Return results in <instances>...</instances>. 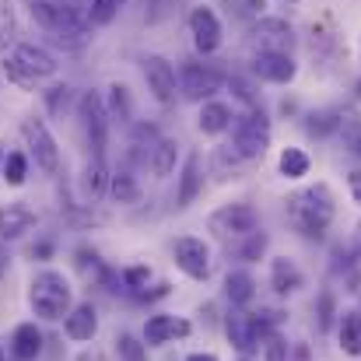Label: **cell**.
I'll return each instance as SVG.
<instances>
[{
	"label": "cell",
	"instance_id": "obj_43",
	"mask_svg": "<svg viewBox=\"0 0 361 361\" xmlns=\"http://www.w3.org/2000/svg\"><path fill=\"white\" fill-rule=\"evenodd\" d=\"M242 7H245V11H252V14H263L267 0H242Z\"/></svg>",
	"mask_w": 361,
	"mask_h": 361
},
{
	"label": "cell",
	"instance_id": "obj_37",
	"mask_svg": "<svg viewBox=\"0 0 361 361\" xmlns=\"http://www.w3.org/2000/svg\"><path fill=\"white\" fill-rule=\"evenodd\" d=\"M337 120H341V113H319V116H312V120H309V133H326V130H337Z\"/></svg>",
	"mask_w": 361,
	"mask_h": 361
},
{
	"label": "cell",
	"instance_id": "obj_40",
	"mask_svg": "<svg viewBox=\"0 0 361 361\" xmlns=\"http://www.w3.org/2000/svg\"><path fill=\"white\" fill-rule=\"evenodd\" d=\"M147 277H151V270H147V267H130V270L123 274V281H126L130 288H137V284H144Z\"/></svg>",
	"mask_w": 361,
	"mask_h": 361
},
{
	"label": "cell",
	"instance_id": "obj_27",
	"mask_svg": "<svg viewBox=\"0 0 361 361\" xmlns=\"http://www.w3.org/2000/svg\"><path fill=\"white\" fill-rule=\"evenodd\" d=\"M14 35H18V18H14V7H11V0H0V49L14 46Z\"/></svg>",
	"mask_w": 361,
	"mask_h": 361
},
{
	"label": "cell",
	"instance_id": "obj_42",
	"mask_svg": "<svg viewBox=\"0 0 361 361\" xmlns=\"http://www.w3.org/2000/svg\"><path fill=\"white\" fill-rule=\"evenodd\" d=\"M348 186H351V197H355V204L361 207V169L348 172Z\"/></svg>",
	"mask_w": 361,
	"mask_h": 361
},
{
	"label": "cell",
	"instance_id": "obj_13",
	"mask_svg": "<svg viewBox=\"0 0 361 361\" xmlns=\"http://www.w3.org/2000/svg\"><path fill=\"white\" fill-rule=\"evenodd\" d=\"M11 60H14L25 74H32V78H53V74H56V60H53L42 46H35V42H18L14 53H11Z\"/></svg>",
	"mask_w": 361,
	"mask_h": 361
},
{
	"label": "cell",
	"instance_id": "obj_32",
	"mask_svg": "<svg viewBox=\"0 0 361 361\" xmlns=\"http://www.w3.org/2000/svg\"><path fill=\"white\" fill-rule=\"evenodd\" d=\"M67 102H71V88H67V85H53V88L46 92V106H49L53 116H60V113L67 109Z\"/></svg>",
	"mask_w": 361,
	"mask_h": 361
},
{
	"label": "cell",
	"instance_id": "obj_22",
	"mask_svg": "<svg viewBox=\"0 0 361 361\" xmlns=\"http://www.w3.org/2000/svg\"><path fill=\"white\" fill-rule=\"evenodd\" d=\"M176 158H179V144H176V140H158V144L151 147V172H154L158 179L172 176Z\"/></svg>",
	"mask_w": 361,
	"mask_h": 361
},
{
	"label": "cell",
	"instance_id": "obj_18",
	"mask_svg": "<svg viewBox=\"0 0 361 361\" xmlns=\"http://www.w3.org/2000/svg\"><path fill=\"white\" fill-rule=\"evenodd\" d=\"M204 190V172H200V154H190L183 165V183H179V207H190Z\"/></svg>",
	"mask_w": 361,
	"mask_h": 361
},
{
	"label": "cell",
	"instance_id": "obj_2",
	"mask_svg": "<svg viewBox=\"0 0 361 361\" xmlns=\"http://www.w3.org/2000/svg\"><path fill=\"white\" fill-rule=\"evenodd\" d=\"M28 302H32L35 316H42V319H63V316H71V284L63 281V274L42 270L32 281Z\"/></svg>",
	"mask_w": 361,
	"mask_h": 361
},
{
	"label": "cell",
	"instance_id": "obj_1",
	"mask_svg": "<svg viewBox=\"0 0 361 361\" xmlns=\"http://www.w3.org/2000/svg\"><path fill=\"white\" fill-rule=\"evenodd\" d=\"M288 221L295 225L298 235H305V239H323V232H326L330 221H334V197H330V190H326L323 183H316V186L295 193V197L288 200Z\"/></svg>",
	"mask_w": 361,
	"mask_h": 361
},
{
	"label": "cell",
	"instance_id": "obj_19",
	"mask_svg": "<svg viewBox=\"0 0 361 361\" xmlns=\"http://www.w3.org/2000/svg\"><path fill=\"white\" fill-rule=\"evenodd\" d=\"M32 225H35V214H32L28 207H21V204H11V207L0 211V235H4V239H18V235H25Z\"/></svg>",
	"mask_w": 361,
	"mask_h": 361
},
{
	"label": "cell",
	"instance_id": "obj_7",
	"mask_svg": "<svg viewBox=\"0 0 361 361\" xmlns=\"http://www.w3.org/2000/svg\"><path fill=\"white\" fill-rule=\"evenodd\" d=\"M179 78H183V95L193 99V102L211 99V95L221 92V85H225V78H221L214 67H207V63H186V67L179 71Z\"/></svg>",
	"mask_w": 361,
	"mask_h": 361
},
{
	"label": "cell",
	"instance_id": "obj_34",
	"mask_svg": "<svg viewBox=\"0 0 361 361\" xmlns=\"http://www.w3.org/2000/svg\"><path fill=\"white\" fill-rule=\"evenodd\" d=\"M113 106H109V116H120V120H130V95L123 85H113Z\"/></svg>",
	"mask_w": 361,
	"mask_h": 361
},
{
	"label": "cell",
	"instance_id": "obj_21",
	"mask_svg": "<svg viewBox=\"0 0 361 361\" xmlns=\"http://www.w3.org/2000/svg\"><path fill=\"white\" fill-rule=\"evenodd\" d=\"M337 137H341L344 151H351L355 158H361V113H341Z\"/></svg>",
	"mask_w": 361,
	"mask_h": 361
},
{
	"label": "cell",
	"instance_id": "obj_33",
	"mask_svg": "<svg viewBox=\"0 0 361 361\" xmlns=\"http://www.w3.org/2000/svg\"><path fill=\"white\" fill-rule=\"evenodd\" d=\"M120 11V0H95L92 7V25H109Z\"/></svg>",
	"mask_w": 361,
	"mask_h": 361
},
{
	"label": "cell",
	"instance_id": "obj_31",
	"mask_svg": "<svg viewBox=\"0 0 361 361\" xmlns=\"http://www.w3.org/2000/svg\"><path fill=\"white\" fill-rule=\"evenodd\" d=\"M113 197H116L120 204H133V200H137V183H133V176L120 172V176L113 179Z\"/></svg>",
	"mask_w": 361,
	"mask_h": 361
},
{
	"label": "cell",
	"instance_id": "obj_26",
	"mask_svg": "<svg viewBox=\"0 0 361 361\" xmlns=\"http://www.w3.org/2000/svg\"><path fill=\"white\" fill-rule=\"evenodd\" d=\"M281 172H284L288 179L309 176V154H305L302 147H284V151H281Z\"/></svg>",
	"mask_w": 361,
	"mask_h": 361
},
{
	"label": "cell",
	"instance_id": "obj_44",
	"mask_svg": "<svg viewBox=\"0 0 361 361\" xmlns=\"http://www.w3.org/2000/svg\"><path fill=\"white\" fill-rule=\"evenodd\" d=\"M186 361H218V355H207V351L200 355V351H197V355H190V358H186Z\"/></svg>",
	"mask_w": 361,
	"mask_h": 361
},
{
	"label": "cell",
	"instance_id": "obj_17",
	"mask_svg": "<svg viewBox=\"0 0 361 361\" xmlns=\"http://www.w3.org/2000/svg\"><path fill=\"white\" fill-rule=\"evenodd\" d=\"M11 351L18 361H35L42 351V334L35 330V323H21L11 337Z\"/></svg>",
	"mask_w": 361,
	"mask_h": 361
},
{
	"label": "cell",
	"instance_id": "obj_46",
	"mask_svg": "<svg viewBox=\"0 0 361 361\" xmlns=\"http://www.w3.org/2000/svg\"><path fill=\"white\" fill-rule=\"evenodd\" d=\"M0 172H4V151H0Z\"/></svg>",
	"mask_w": 361,
	"mask_h": 361
},
{
	"label": "cell",
	"instance_id": "obj_36",
	"mask_svg": "<svg viewBox=\"0 0 361 361\" xmlns=\"http://www.w3.org/2000/svg\"><path fill=\"white\" fill-rule=\"evenodd\" d=\"M4 74H7V81H14V85H21V88H35V78L25 74L14 60H4Z\"/></svg>",
	"mask_w": 361,
	"mask_h": 361
},
{
	"label": "cell",
	"instance_id": "obj_39",
	"mask_svg": "<svg viewBox=\"0 0 361 361\" xmlns=\"http://www.w3.org/2000/svg\"><path fill=\"white\" fill-rule=\"evenodd\" d=\"M330 323H334V298L330 291H323L319 295V330H330Z\"/></svg>",
	"mask_w": 361,
	"mask_h": 361
},
{
	"label": "cell",
	"instance_id": "obj_30",
	"mask_svg": "<svg viewBox=\"0 0 361 361\" xmlns=\"http://www.w3.org/2000/svg\"><path fill=\"white\" fill-rule=\"evenodd\" d=\"M4 172H7V183L11 186H21L25 183V172H28V161H25V154H7L4 158Z\"/></svg>",
	"mask_w": 361,
	"mask_h": 361
},
{
	"label": "cell",
	"instance_id": "obj_15",
	"mask_svg": "<svg viewBox=\"0 0 361 361\" xmlns=\"http://www.w3.org/2000/svg\"><path fill=\"white\" fill-rule=\"evenodd\" d=\"M176 337H190V323L186 319H176V316H151L144 323V344L147 348H161Z\"/></svg>",
	"mask_w": 361,
	"mask_h": 361
},
{
	"label": "cell",
	"instance_id": "obj_24",
	"mask_svg": "<svg viewBox=\"0 0 361 361\" xmlns=\"http://www.w3.org/2000/svg\"><path fill=\"white\" fill-rule=\"evenodd\" d=\"M341 348L351 358L361 355V312H344L341 316Z\"/></svg>",
	"mask_w": 361,
	"mask_h": 361
},
{
	"label": "cell",
	"instance_id": "obj_4",
	"mask_svg": "<svg viewBox=\"0 0 361 361\" xmlns=\"http://www.w3.org/2000/svg\"><path fill=\"white\" fill-rule=\"evenodd\" d=\"M78 113L85 123V133H88V144L95 151V158H102L106 151V133H109V106L99 92H85L81 102H78Z\"/></svg>",
	"mask_w": 361,
	"mask_h": 361
},
{
	"label": "cell",
	"instance_id": "obj_5",
	"mask_svg": "<svg viewBox=\"0 0 361 361\" xmlns=\"http://www.w3.org/2000/svg\"><path fill=\"white\" fill-rule=\"evenodd\" d=\"M256 221L259 218H256V211L249 204H228V207H221V211L211 214L207 228L214 235H221V239H245V235L256 232Z\"/></svg>",
	"mask_w": 361,
	"mask_h": 361
},
{
	"label": "cell",
	"instance_id": "obj_25",
	"mask_svg": "<svg viewBox=\"0 0 361 361\" xmlns=\"http://www.w3.org/2000/svg\"><path fill=\"white\" fill-rule=\"evenodd\" d=\"M225 295L232 298V305H249L252 295H256V284H252V277H249L245 270H235V274H228V281H225Z\"/></svg>",
	"mask_w": 361,
	"mask_h": 361
},
{
	"label": "cell",
	"instance_id": "obj_29",
	"mask_svg": "<svg viewBox=\"0 0 361 361\" xmlns=\"http://www.w3.org/2000/svg\"><path fill=\"white\" fill-rule=\"evenodd\" d=\"M116 351H120L123 361H147V344H140L133 334H123L116 341Z\"/></svg>",
	"mask_w": 361,
	"mask_h": 361
},
{
	"label": "cell",
	"instance_id": "obj_47",
	"mask_svg": "<svg viewBox=\"0 0 361 361\" xmlns=\"http://www.w3.org/2000/svg\"><path fill=\"white\" fill-rule=\"evenodd\" d=\"M0 361H4V355H0Z\"/></svg>",
	"mask_w": 361,
	"mask_h": 361
},
{
	"label": "cell",
	"instance_id": "obj_9",
	"mask_svg": "<svg viewBox=\"0 0 361 361\" xmlns=\"http://www.w3.org/2000/svg\"><path fill=\"white\" fill-rule=\"evenodd\" d=\"M140 63H144V81H147V92H151V95H154L161 106H169V102L176 99V71H172V63H169L165 56H158V53L144 56Z\"/></svg>",
	"mask_w": 361,
	"mask_h": 361
},
{
	"label": "cell",
	"instance_id": "obj_38",
	"mask_svg": "<svg viewBox=\"0 0 361 361\" xmlns=\"http://www.w3.org/2000/svg\"><path fill=\"white\" fill-rule=\"evenodd\" d=\"M263 249H267V235L263 232H252L249 242L242 245V259H256V256H263Z\"/></svg>",
	"mask_w": 361,
	"mask_h": 361
},
{
	"label": "cell",
	"instance_id": "obj_20",
	"mask_svg": "<svg viewBox=\"0 0 361 361\" xmlns=\"http://www.w3.org/2000/svg\"><path fill=\"white\" fill-rule=\"evenodd\" d=\"M99 330V316L92 305H78L71 316H67V337L71 341H92Z\"/></svg>",
	"mask_w": 361,
	"mask_h": 361
},
{
	"label": "cell",
	"instance_id": "obj_12",
	"mask_svg": "<svg viewBox=\"0 0 361 361\" xmlns=\"http://www.w3.org/2000/svg\"><path fill=\"white\" fill-rule=\"evenodd\" d=\"M252 35H256L259 53H288V49H291V42H295L291 25H288V21H281V18H263V21L252 28Z\"/></svg>",
	"mask_w": 361,
	"mask_h": 361
},
{
	"label": "cell",
	"instance_id": "obj_45",
	"mask_svg": "<svg viewBox=\"0 0 361 361\" xmlns=\"http://www.w3.org/2000/svg\"><path fill=\"white\" fill-rule=\"evenodd\" d=\"M355 249H358V256H361V225H358V235H355Z\"/></svg>",
	"mask_w": 361,
	"mask_h": 361
},
{
	"label": "cell",
	"instance_id": "obj_11",
	"mask_svg": "<svg viewBox=\"0 0 361 361\" xmlns=\"http://www.w3.org/2000/svg\"><path fill=\"white\" fill-rule=\"evenodd\" d=\"M190 35H193V46L207 56V53H214L218 46H221V21H218V14L211 11V7H197L193 14H190Z\"/></svg>",
	"mask_w": 361,
	"mask_h": 361
},
{
	"label": "cell",
	"instance_id": "obj_8",
	"mask_svg": "<svg viewBox=\"0 0 361 361\" xmlns=\"http://www.w3.org/2000/svg\"><path fill=\"white\" fill-rule=\"evenodd\" d=\"M176 263L186 277L193 281H204L211 274V249L204 239H193V235H183L176 239Z\"/></svg>",
	"mask_w": 361,
	"mask_h": 361
},
{
	"label": "cell",
	"instance_id": "obj_35",
	"mask_svg": "<svg viewBox=\"0 0 361 361\" xmlns=\"http://www.w3.org/2000/svg\"><path fill=\"white\" fill-rule=\"evenodd\" d=\"M263 355H267V361H288V344H284V337L270 334V337L263 341Z\"/></svg>",
	"mask_w": 361,
	"mask_h": 361
},
{
	"label": "cell",
	"instance_id": "obj_23",
	"mask_svg": "<svg viewBox=\"0 0 361 361\" xmlns=\"http://www.w3.org/2000/svg\"><path fill=\"white\" fill-rule=\"evenodd\" d=\"M200 130L204 133H221V130H228L232 126V109L225 106V102H204V109H200Z\"/></svg>",
	"mask_w": 361,
	"mask_h": 361
},
{
	"label": "cell",
	"instance_id": "obj_14",
	"mask_svg": "<svg viewBox=\"0 0 361 361\" xmlns=\"http://www.w3.org/2000/svg\"><path fill=\"white\" fill-rule=\"evenodd\" d=\"M295 60L288 53H256L252 60V74L263 78V81H274V85H288L295 78Z\"/></svg>",
	"mask_w": 361,
	"mask_h": 361
},
{
	"label": "cell",
	"instance_id": "obj_16",
	"mask_svg": "<svg viewBox=\"0 0 361 361\" xmlns=\"http://www.w3.org/2000/svg\"><path fill=\"white\" fill-rule=\"evenodd\" d=\"M270 284H274L277 295H291V291H298V288L305 284V277H302V270H298L288 256H281V259H274V267H270Z\"/></svg>",
	"mask_w": 361,
	"mask_h": 361
},
{
	"label": "cell",
	"instance_id": "obj_41",
	"mask_svg": "<svg viewBox=\"0 0 361 361\" xmlns=\"http://www.w3.org/2000/svg\"><path fill=\"white\" fill-rule=\"evenodd\" d=\"M63 4H67L74 14H81L88 25H92V7H95V0H63Z\"/></svg>",
	"mask_w": 361,
	"mask_h": 361
},
{
	"label": "cell",
	"instance_id": "obj_28",
	"mask_svg": "<svg viewBox=\"0 0 361 361\" xmlns=\"http://www.w3.org/2000/svg\"><path fill=\"white\" fill-rule=\"evenodd\" d=\"M85 190H88L92 200L102 197V190H106V161H102V158H95V161L88 165V172H85Z\"/></svg>",
	"mask_w": 361,
	"mask_h": 361
},
{
	"label": "cell",
	"instance_id": "obj_6",
	"mask_svg": "<svg viewBox=\"0 0 361 361\" xmlns=\"http://www.w3.org/2000/svg\"><path fill=\"white\" fill-rule=\"evenodd\" d=\"M49 32H53V39H56L60 46H67V49H81V46L92 39V25H88L81 14H74L67 4H56V14H53Z\"/></svg>",
	"mask_w": 361,
	"mask_h": 361
},
{
	"label": "cell",
	"instance_id": "obj_10",
	"mask_svg": "<svg viewBox=\"0 0 361 361\" xmlns=\"http://www.w3.org/2000/svg\"><path fill=\"white\" fill-rule=\"evenodd\" d=\"M25 137H28V144H32V154H35V165L42 169V172H56L60 169V151H56V140L49 137V130H46V123L42 120H25Z\"/></svg>",
	"mask_w": 361,
	"mask_h": 361
},
{
	"label": "cell",
	"instance_id": "obj_3",
	"mask_svg": "<svg viewBox=\"0 0 361 361\" xmlns=\"http://www.w3.org/2000/svg\"><path fill=\"white\" fill-rule=\"evenodd\" d=\"M232 147L239 158H263L270 147V120L263 113H245L232 126Z\"/></svg>",
	"mask_w": 361,
	"mask_h": 361
}]
</instances>
